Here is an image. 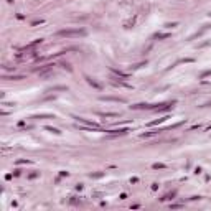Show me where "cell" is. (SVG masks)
Listing matches in <instances>:
<instances>
[{"mask_svg": "<svg viewBox=\"0 0 211 211\" xmlns=\"http://www.w3.org/2000/svg\"><path fill=\"white\" fill-rule=\"evenodd\" d=\"M58 35H60V37H84L86 31L84 30H63Z\"/></svg>", "mask_w": 211, "mask_h": 211, "instance_id": "cell-1", "label": "cell"}, {"mask_svg": "<svg viewBox=\"0 0 211 211\" xmlns=\"http://www.w3.org/2000/svg\"><path fill=\"white\" fill-rule=\"evenodd\" d=\"M78 120H79V122H83V124H86V125H89V127L99 129V125H97V124H94V122H91V120H88V119H84V117H78Z\"/></svg>", "mask_w": 211, "mask_h": 211, "instance_id": "cell-2", "label": "cell"}, {"mask_svg": "<svg viewBox=\"0 0 211 211\" xmlns=\"http://www.w3.org/2000/svg\"><path fill=\"white\" fill-rule=\"evenodd\" d=\"M127 130H119V134H125ZM111 134H117V130H111Z\"/></svg>", "mask_w": 211, "mask_h": 211, "instance_id": "cell-3", "label": "cell"}]
</instances>
